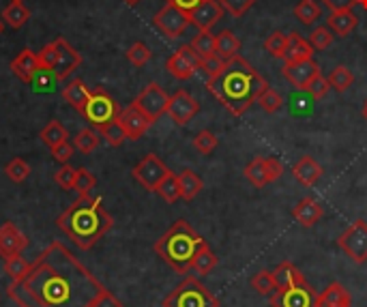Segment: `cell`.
<instances>
[{"label":"cell","mask_w":367,"mask_h":307,"mask_svg":"<svg viewBox=\"0 0 367 307\" xmlns=\"http://www.w3.org/2000/svg\"><path fill=\"white\" fill-rule=\"evenodd\" d=\"M103 288L67 245L52 241L7 294L20 307H93Z\"/></svg>","instance_id":"obj_1"},{"label":"cell","mask_w":367,"mask_h":307,"mask_svg":"<svg viewBox=\"0 0 367 307\" xmlns=\"http://www.w3.org/2000/svg\"><path fill=\"white\" fill-rule=\"evenodd\" d=\"M269 87V82L253 69L245 59L234 56L225 61L219 75L207 80L209 93L230 112L232 117H243L256 97Z\"/></svg>","instance_id":"obj_2"},{"label":"cell","mask_w":367,"mask_h":307,"mask_svg":"<svg viewBox=\"0 0 367 307\" xmlns=\"http://www.w3.org/2000/svg\"><path fill=\"white\" fill-rule=\"evenodd\" d=\"M56 226L75 247L93 249L112 230L114 219L105 211L99 195L82 193L71 207L59 215Z\"/></svg>","instance_id":"obj_3"},{"label":"cell","mask_w":367,"mask_h":307,"mask_svg":"<svg viewBox=\"0 0 367 307\" xmlns=\"http://www.w3.org/2000/svg\"><path fill=\"white\" fill-rule=\"evenodd\" d=\"M202 243L204 239L197 234L185 219H177L172 226L167 228V232L157 239L155 251L167 267H172L177 273L185 275L191 269V260Z\"/></svg>","instance_id":"obj_4"},{"label":"cell","mask_w":367,"mask_h":307,"mask_svg":"<svg viewBox=\"0 0 367 307\" xmlns=\"http://www.w3.org/2000/svg\"><path fill=\"white\" fill-rule=\"evenodd\" d=\"M163 307H219V299L195 277H185L183 282L172 290L167 292Z\"/></svg>","instance_id":"obj_5"},{"label":"cell","mask_w":367,"mask_h":307,"mask_svg":"<svg viewBox=\"0 0 367 307\" xmlns=\"http://www.w3.org/2000/svg\"><path fill=\"white\" fill-rule=\"evenodd\" d=\"M119 103L114 101V97H112L105 89H93L91 95H89V101L87 105L82 107L80 114L87 119L93 127H103L112 121H117L119 119Z\"/></svg>","instance_id":"obj_6"},{"label":"cell","mask_w":367,"mask_h":307,"mask_svg":"<svg viewBox=\"0 0 367 307\" xmlns=\"http://www.w3.org/2000/svg\"><path fill=\"white\" fill-rule=\"evenodd\" d=\"M337 245L344 251V254L357 262V264H363L367 262V223L363 219H357L354 223L337 237Z\"/></svg>","instance_id":"obj_7"},{"label":"cell","mask_w":367,"mask_h":307,"mask_svg":"<svg viewBox=\"0 0 367 307\" xmlns=\"http://www.w3.org/2000/svg\"><path fill=\"white\" fill-rule=\"evenodd\" d=\"M245 179L253 187H264L275 183L281 174H284V163L277 157H253L243 170Z\"/></svg>","instance_id":"obj_8"},{"label":"cell","mask_w":367,"mask_h":307,"mask_svg":"<svg viewBox=\"0 0 367 307\" xmlns=\"http://www.w3.org/2000/svg\"><path fill=\"white\" fill-rule=\"evenodd\" d=\"M202 56L197 54L191 45H181L170 59L165 61V69L170 71V75H174L177 80H189L193 77V73L197 69H202Z\"/></svg>","instance_id":"obj_9"},{"label":"cell","mask_w":367,"mask_h":307,"mask_svg":"<svg viewBox=\"0 0 367 307\" xmlns=\"http://www.w3.org/2000/svg\"><path fill=\"white\" fill-rule=\"evenodd\" d=\"M131 174H133V179L142 185L144 189H149V191H155L157 187H159V183L170 174V170H167V165L155 155V153H151V155H147L142 161H140L133 170H131Z\"/></svg>","instance_id":"obj_10"},{"label":"cell","mask_w":367,"mask_h":307,"mask_svg":"<svg viewBox=\"0 0 367 307\" xmlns=\"http://www.w3.org/2000/svg\"><path fill=\"white\" fill-rule=\"evenodd\" d=\"M153 24H155L157 31H161L167 39H179L187 31V26L191 24V20H189V13L181 11L179 7L165 5L161 11H157V15L153 17Z\"/></svg>","instance_id":"obj_11"},{"label":"cell","mask_w":367,"mask_h":307,"mask_svg":"<svg viewBox=\"0 0 367 307\" xmlns=\"http://www.w3.org/2000/svg\"><path fill=\"white\" fill-rule=\"evenodd\" d=\"M133 103L155 123V121H159V119L165 114V112H167L170 95H167V93L159 87V84L153 82V84H149V87L133 99Z\"/></svg>","instance_id":"obj_12"},{"label":"cell","mask_w":367,"mask_h":307,"mask_svg":"<svg viewBox=\"0 0 367 307\" xmlns=\"http://www.w3.org/2000/svg\"><path fill=\"white\" fill-rule=\"evenodd\" d=\"M273 307H316V292L309 284L281 288L271 294Z\"/></svg>","instance_id":"obj_13"},{"label":"cell","mask_w":367,"mask_h":307,"mask_svg":"<svg viewBox=\"0 0 367 307\" xmlns=\"http://www.w3.org/2000/svg\"><path fill=\"white\" fill-rule=\"evenodd\" d=\"M119 123L123 125L127 140H140L153 125V121L135 103H129L127 107H123L119 112Z\"/></svg>","instance_id":"obj_14"},{"label":"cell","mask_w":367,"mask_h":307,"mask_svg":"<svg viewBox=\"0 0 367 307\" xmlns=\"http://www.w3.org/2000/svg\"><path fill=\"white\" fill-rule=\"evenodd\" d=\"M197 110H200V105H197V101L185 91H177L172 97H170V103H167V112L165 114L170 117L177 125H187L195 114H197Z\"/></svg>","instance_id":"obj_15"},{"label":"cell","mask_w":367,"mask_h":307,"mask_svg":"<svg viewBox=\"0 0 367 307\" xmlns=\"http://www.w3.org/2000/svg\"><path fill=\"white\" fill-rule=\"evenodd\" d=\"M28 247V237L11 221H5L0 226V258H11L24 254Z\"/></svg>","instance_id":"obj_16"},{"label":"cell","mask_w":367,"mask_h":307,"mask_svg":"<svg viewBox=\"0 0 367 307\" xmlns=\"http://www.w3.org/2000/svg\"><path fill=\"white\" fill-rule=\"evenodd\" d=\"M316 73H320V67L316 65L314 59H305V61H297V63L284 65V77L299 91H305L307 84L314 80Z\"/></svg>","instance_id":"obj_17"},{"label":"cell","mask_w":367,"mask_h":307,"mask_svg":"<svg viewBox=\"0 0 367 307\" xmlns=\"http://www.w3.org/2000/svg\"><path fill=\"white\" fill-rule=\"evenodd\" d=\"M56 45H59V59H56V65L52 67V71L61 82L82 65V56L65 39H56Z\"/></svg>","instance_id":"obj_18"},{"label":"cell","mask_w":367,"mask_h":307,"mask_svg":"<svg viewBox=\"0 0 367 307\" xmlns=\"http://www.w3.org/2000/svg\"><path fill=\"white\" fill-rule=\"evenodd\" d=\"M221 15H223V7L219 5V0H204L202 5H197L189 13V20L195 28H200V31H211L221 20Z\"/></svg>","instance_id":"obj_19"},{"label":"cell","mask_w":367,"mask_h":307,"mask_svg":"<svg viewBox=\"0 0 367 307\" xmlns=\"http://www.w3.org/2000/svg\"><path fill=\"white\" fill-rule=\"evenodd\" d=\"M322 215H324V207L316 198H303L292 209V219L297 223H301L303 228L316 226V223L322 219Z\"/></svg>","instance_id":"obj_20"},{"label":"cell","mask_w":367,"mask_h":307,"mask_svg":"<svg viewBox=\"0 0 367 307\" xmlns=\"http://www.w3.org/2000/svg\"><path fill=\"white\" fill-rule=\"evenodd\" d=\"M322 174H324L322 165L318 161H314L312 157H301L292 165V177L305 187H314L322 179Z\"/></svg>","instance_id":"obj_21"},{"label":"cell","mask_w":367,"mask_h":307,"mask_svg":"<svg viewBox=\"0 0 367 307\" xmlns=\"http://www.w3.org/2000/svg\"><path fill=\"white\" fill-rule=\"evenodd\" d=\"M316 307H352V297L340 282H333L316 297Z\"/></svg>","instance_id":"obj_22"},{"label":"cell","mask_w":367,"mask_h":307,"mask_svg":"<svg viewBox=\"0 0 367 307\" xmlns=\"http://www.w3.org/2000/svg\"><path fill=\"white\" fill-rule=\"evenodd\" d=\"M314 56V47L307 39L299 37L297 33H290L288 35V43H286V50H284V56H281V61L284 65H290V63H297V61H305V59H312Z\"/></svg>","instance_id":"obj_23"},{"label":"cell","mask_w":367,"mask_h":307,"mask_svg":"<svg viewBox=\"0 0 367 307\" xmlns=\"http://www.w3.org/2000/svg\"><path fill=\"white\" fill-rule=\"evenodd\" d=\"M41 67H39V61H37V54H33L31 50H22L20 56H15V61L11 63L13 75H17L26 84H31V80L35 77V73Z\"/></svg>","instance_id":"obj_24"},{"label":"cell","mask_w":367,"mask_h":307,"mask_svg":"<svg viewBox=\"0 0 367 307\" xmlns=\"http://www.w3.org/2000/svg\"><path fill=\"white\" fill-rule=\"evenodd\" d=\"M271 273H273V279H275L277 290H281V288H290V286L307 284V282H305V277H303V273H301L292 262H288V260L279 262Z\"/></svg>","instance_id":"obj_25"},{"label":"cell","mask_w":367,"mask_h":307,"mask_svg":"<svg viewBox=\"0 0 367 307\" xmlns=\"http://www.w3.org/2000/svg\"><path fill=\"white\" fill-rule=\"evenodd\" d=\"M327 26L335 35L340 37H348L354 28L359 26V17L352 13V9L348 11H331V15L327 17Z\"/></svg>","instance_id":"obj_26"},{"label":"cell","mask_w":367,"mask_h":307,"mask_svg":"<svg viewBox=\"0 0 367 307\" xmlns=\"http://www.w3.org/2000/svg\"><path fill=\"white\" fill-rule=\"evenodd\" d=\"M89 95H91V89L84 84V80H80V77H73L67 87L63 89V99L71 105V107H75L77 112H82V107L87 105V101H89Z\"/></svg>","instance_id":"obj_27"},{"label":"cell","mask_w":367,"mask_h":307,"mask_svg":"<svg viewBox=\"0 0 367 307\" xmlns=\"http://www.w3.org/2000/svg\"><path fill=\"white\" fill-rule=\"evenodd\" d=\"M241 50V41L232 31H221L219 35H215V52L221 61H230L234 56H239Z\"/></svg>","instance_id":"obj_28"},{"label":"cell","mask_w":367,"mask_h":307,"mask_svg":"<svg viewBox=\"0 0 367 307\" xmlns=\"http://www.w3.org/2000/svg\"><path fill=\"white\" fill-rule=\"evenodd\" d=\"M217 264H219V258L213 254V249H211L209 243L204 241V243L200 245V249L195 251V256H193V260H191V269H193L195 273H200V275H209Z\"/></svg>","instance_id":"obj_29"},{"label":"cell","mask_w":367,"mask_h":307,"mask_svg":"<svg viewBox=\"0 0 367 307\" xmlns=\"http://www.w3.org/2000/svg\"><path fill=\"white\" fill-rule=\"evenodd\" d=\"M179 183H181V195H183V200H187V202H191L195 195L204 189V181L197 177L193 170H183L179 174Z\"/></svg>","instance_id":"obj_30"},{"label":"cell","mask_w":367,"mask_h":307,"mask_svg":"<svg viewBox=\"0 0 367 307\" xmlns=\"http://www.w3.org/2000/svg\"><path fill=\"white\" fill-rule=\"evenodd\" d=\"M39 137H41V142L47 147V149H54V147H59V144H63V142H67V129L63 127V123L61 121H50L45 127H43V131L39 133Z\"/></svg>","instance_id":"obj_31"},{"label":"cell","mask_w":367,"mask_h":307,"mask_svg":"<svg viewBox=\"0 0 367 307\" xmlns=\"http://www.w3.org/2000/svg\"><path fill=\"white\" fill-rule=\"evenodd\" d=\"M155 193H159L167 204L179 202V200L183 198V195H181V183H179V177H177L174 172H170V174H167V177L159 183V187L155 189Z\"/></svg>","instance_id":"obj_32"},{"label":"cell","mask_w":367,"mask_h":307,"mask_svg":"<svg viewBox=\"0 0 367 307\" xmlns=\"http://www.w3.org/2000/svg\"><path fill=\"white\" fill-rule=\"evenodd\" d=\"M197 54L202 56V61H209V59H215L217 52H215V35L211 31H200L189 43Z\"/></svg>","instance_id":"obj_33"},{"label":"cell","mask_w":367,"mask_h":307,"mask_svg":"<svg viewBox=\"0 0 367 307\" xmlns=\"http://www.w3.org/2000/svg\"><path fill=\"white\" fill-rule=\"evenodd\" d=\"M294 15L299 17L301 24L312 26L322 15V11H320V5L316 3V0H301V3L294 7Z\"/></svg>","instance_id":"obj_34"},{"label":"cell","mask_w":367,"mask_h":307,"mask_svg":"<svg viewBox=\"0 0 367 307\" xmlns=\"http://www.w3.org/2000/svg\"><path fill=\"white\" fill-rule=\"evenodd\" d=\"M28 17H31V11H28V9L24 7V3H11V5L3 11V22H5L7 26L15 28V31L28 22Z\"/></svg>","instance_id":"obj_35"},{"label":"cell","mask_w":367,"mask_h":307,"mask_svg":"<svg viewBox=\"0 0 367 307\" xmlns=\"http://www.w3.org/2000/svg\"><path fill=\"white\" fill-rule=\"evenodd\" d=\"M329 84H331V89H335L337 93H346L352 84H354V75L348 67L340 65V67H335L329 75Z\"/></svg>","instance_id":"obj_36"},{"label":"cell","mask_w":367,"mask_h":307,"mask_svg":"<svg viewBox=\"0 0 367 307\" xmlns=\"http://www.w3.org/2000/svg\"><path fill=\"white\" fill-rule=\"evenodd\" d=\"M73 147L84 155L93 153L99 147V133L95 129H80L77 135L73 137Z\"/></svg>","instance_id":"obj_37"},{"label":"cell","mask_w":367,"mask_h":307,"mask_svg":"<svg viewBox=\"0 0 367 307\" xmlns=\"http://www.w3.org/2000/svg\"><path fill=\"white\" fill-rule=\"evenodd\" d=\"M256 103L260 105V110L267 112V114H275V112H279L281 105H284V99H281V95H279L275 89L267 87V89L256 97Z\"/></svg>","instance_id":"obj_38"},{"label":"cell","mask_w":367,"mask_h":307,"mask_svg":"<svg viewBox=\"0 0 367 307\" xmlns=\"http://www.w3.org/2000/svg\"><path fill=\"white\" fill-rule=\"evenodd\" d=\"M97 131L105 137V142H107L110 147H121V144L125 142V140H127V133H125L123 125L119 123V119L112 121V123H107V125H103V127H99Z\"/></svg>","instance_id":"obj_39"},{"label":"cell","mask_w":367,"mask_h":307,"mask_svg":"<svg viewBox=\"0 0 367 307\" xmlns=\"http://www.w3.org/2000/svg\"><path fill=\"white\" fill-rule=\"evenodd\" d=\"M251 288L256 290L258 294H262V297H271L275 290H277V286H275V279H273V273L271 271H258L256 275L251 277Z\"/></svg>","instance_id":"obj_40"},{"label":"cell","mask_w":367,"mask_h":307,"mask_svg":"<svg viewBox=\"0 0 367 307\" xmlns=\"http://www.w3.org/2000/svg\"><path fill=\"white\" fill-rule=\"evenodd\" d=\"M5 174L13 183H24L28 179V174H31V165H28L22 157H15L5 165Z\"/></svg>","instance_id":"obj_41"},{"label":"cell","mask_w":367,"mask_h":307,"mask_svg":"<svg viewBox=\"0 0 367 307\" xmlns=\"http://www.w3.org/2000/svg\"><path fill=\"white\" fill-rule=\"evenodd\" d=\"M151 56H153V52H151L149 45L142 43V41H135V43L127 50V61H129L133 67H144V65L151 61Z\"/></svg>","instance_id":"obj_42"},{"label":"cell","mask_w":367,"mask_h":307,"mask_svg":"<svg viewBox=\"0 0 367 307\" xmlns=\"http://www.w3.org/2000/svg\"><path fill=\"white\" fill-rule=\"evenodd\" d=\"M217 144H219L217 135L213 131H209V129H202L200 133L193 137V149L197 153H202V155H211L217 149Z\"/></svg>","instance_id":"obj_43"},{"label":"cell","mask_w":367,"mask_h":307,"mask_svg":"<svg viewBox=\"0 0 367 307\" xmlns=\"http://www.w3.org/2000/svg\"><path fill=\"white\" fill-rule=\"evenodd\" d=\"M56 82H59V77L54 75L52 69H39V71L35 73V77L31 80V87H33V91H37V93H47V91L54 89Z\"/></svg>","instance_id":"obj_44"},{"label":"cell","mask_w":367,"mask_h":307,"mask_svg":"<svg viewBox=\"0 0 367 307\" xmlns=\"http://www.w3.org/2000/svg\"><path fill=\"white\" fill-rule=\"evenodd\" d=\"M97 185V179L91 170H87V167H77L75 170V185L73 189L82 195V193H91Z\"/></svg>","instance_id":"obj_45"},{"label":"cell","mask_w":367,"mask_h":307,"mask_svg":"<svg viewBox=\"0 0 367 307\" xmlns=\"http://www.w3.org/2000/svg\"><path fill=\"white\" fill-rule=\"evenodd\" d=\"M31 262H28L22 254L20 256H11V258H5V273L11 277V282H17V279L28 271Z\"/></svg>","instance_id":"obj_46"},{"label":"cell","mask_w":367,"mask_h":307,"mask_svg":"<svg viewBox=\"0 0 367 307\" xmlns=\"http://www.w3.org/2000/svg\"><path fill=\"white\" fill-rule=\"evenodd\" d=\"M309 43H312L314 50H327L333 43V31L329 26H318L314 28L312 33H309Z\"/></svg>","instance_id":"obj_47"},{"label":"cell","mask_w":367,"mask_h":307,"mask_svg":"<svg viewBox=\"0 0 367 307\" xmlns=\"http://www.w3.org/2000/svg\"><path fill=\"white\" fill-rule=\"evenodd\" d=\"M286 43H288V35L275 31V33H271L269 39L264 41V50H267L271 56H275V59H281V56H284V50H286Z\"/></svg>","instance_id":"obj_48"},{"label":"cell","mask_w":367,"mask_h":307,"mask_svg":"<svg viewBox=\"0 0 367 307\" xmlns=\"http://www.w3.org/2000/svg\"><path fill=\"white\" fill-rule=\"evenodd\" d=\"M219 5L223 7V11H228L232 17H241L253 5H256V0H219Z\"/></svg>","instance_id":"obj_49"},{"label":"cell","mask_w":367,"mask_h":307,"mask_svg":"<svg viewBox=\"0 0 367 307\" xmlns=\"http://www.w3.org/2000/svg\"><path fill=\"white\" fill-rule=\"evenodd\" d=\"M329 89H331V84H329V77H324L322 73H316L314 75V80L307 84V93L312 95L314 99H324L327 97V93H329Z\"/></svg>","instance_id":"obj_50"},{"label":"cell","mask_w":367,"mask_h":307,"mask_svg":"<svg viewBox=\"0 0 367 307\" xmlns=\"http://www.w3.org/2000/svg\"><path fill=\"white\" fill-rule=\"evenodd\" d=\"M56 59H59V45H56V41L43 45V50L37 52V61L41 69H52L56 65Z\"/></svg>","instance_id":"obj_51"},{"label":"cell","mask_w":367,"mask_h":307,"mask_svg":"<svg viewBox=\"0 0 367 307\" xmlns=\"http://www.w3.org/2000/svg\"><path fill=\"white\" fill-rule=\"evenodd\" d=\"M54 181L61 189H73L75 185V167H71L69 163H63V167L54 174Z\"/></svg>","instance_id":"obj_52"},{"label":"cell","mask_w":367,"mask_h":307,"mask_svg":"<svg viewBox=\"0 0 367 307\" xmlns=\"http://www.w3.org/2000/svg\"><path fill=\"white\" fill-rule=\"evenodd\" d=\"M50 151H52V157L59 161V163H69V159L73 157V147L69 142H63V144L54 147Z\"/></svg>","instance_id":"obj_53"},{"label":"cell","mask_w":367,"mask_h":307,"mask_svg":"<svg viewBox=\"0 0 367 307\" xmlns=\"http://www.w3.org/2000/svg\"><path fill=\"white\" fill-rule=\"evenodd\" d=\"M93 307H123V303L112 294L107 288H103L101 290V294L95 299V303H93Z\"/></svg>","instance_id":"obj_54"},{"label":"cell","mask_w":367,"mask_h":307,"mask_svg":"<svg viewBox=\"0 0 367 307\" xmlns=\"http://www.w3.org/2000/svg\"><path fill=\"white\" fill-rule=\"evenodd\" d=\"M223 65H225V61H221L219 56H215V59H209V61H204V63H202V71H204V73H207V77L211 80V77H215V75H219V73H221Z\"/></svg>","instance_id":"obj_55"},{"label":"cell","mask_w":367,"mask_h":307,"mask_svg":"<svg viewBox=\"0 0 367 307\" xmlns=\"http://www.w3.org/2000/svg\"><path fill=\"white\" fill-rule=\"evenodd\" d=\"M329 11H348L357 5V0H322Z\"/></svg>","instance_id":"obj_56"},{"label":"cell","mask_w":367,"mask_h":307,"mask_svg":"<svg viewBox=\"0 0 367 307\" xmlns=\"http://www.w3.org/2000/svg\"><path fill=\"white\" fill-rule=\"evenodd\" d=\"M204 0H165V5H174L185 13H191L197 5H202Z\"/></svg>","instance_id":"obj_57"},{"label":"cell","mask_w":367,"mask_h":307,"mask_svg":"<svg viewBox=\"0 0 367 307\" xmlns=\"http://www.w3.org/2000/svg\"><path fill=\"white\" fill-rule=\"evenodd\" d=\"M361 112H363V119L367 121V99L363 101V110H361Z\"/></svg>","instance_id":"obj_58"},{"label":"cell","mask_w":367,"mask_h":307,"mask_svg":"<svg viewBox=\"0 0 367 307\" xmlns=\"http://www.w3.org/2000/svg\"><path fill=\"white\" fill-rule=\"evenodd\" d=\"M357 5H361V7L367 11V0H357Z\"/></svg>","instance_id":"obj_59"},{"label":"cell","mask_w":367,"mask_h":307,"mask_svg":"<svg viewBox=\"0 0 367 307\" xmlns=\"http://www.w3.org/2000/svg\"><path fill=\"white\" fill-rule=\"evenodd\" d=\"M5 33V22H3V17H0V35Z\"/></svg>","instance_id":"obj_60"},{"label":"cell","mask_w":367,"mask_h":307,"mask_svg":"<svg viewBox=\"0 0 367 307\" xmlns=\"http://www.w3.org/2000/svg\"><path fill=\"white\" fill-rule=\"evenodd\" d=\"M125 3H127V5H137L140 0H125Z\"/></svg>","instance_id":"obj_61"},{"label":"cell","mask_w":367,"mask_h":307,"mask_svg":"<svg viewBox=\"0 0 367 307\" xmlns=\"http://www.w3.org/2000/svg\"><path fill=\"white\" fill-rule=\"evenodd\" d=\"M11 3H22V0H11Z\"/></svg>","instance_id":"obj_62"}]
</instances>
